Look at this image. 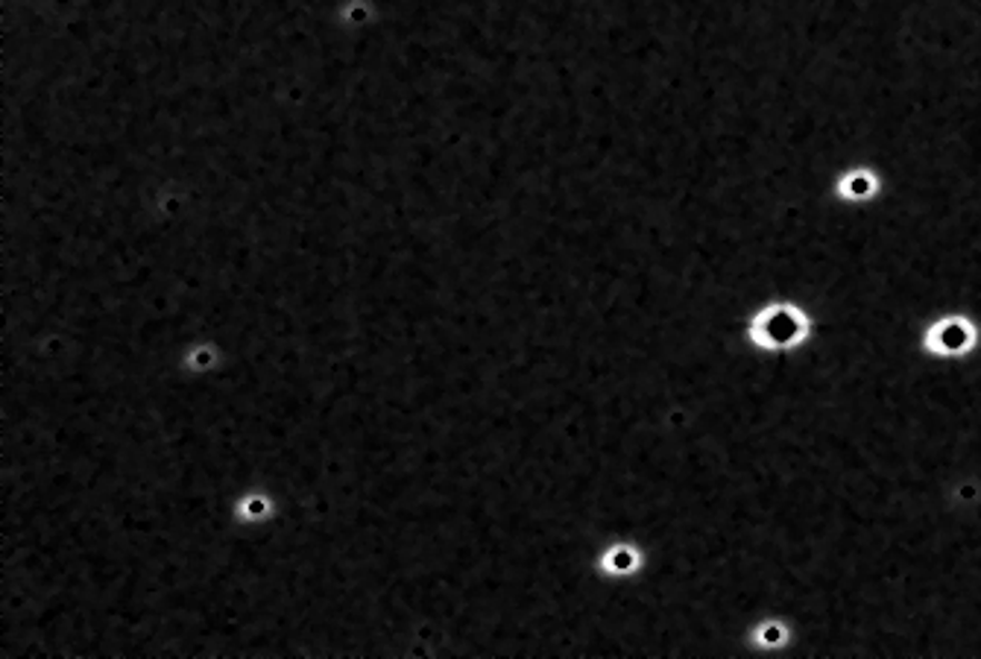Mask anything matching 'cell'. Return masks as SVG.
Wrapping results in <instances>:
<instances>
[{
  "label": "cell",
  "mask_w": 981,
  "mask_h": 659,
  "mask_svg": "<svg viewBox=\"0 0 981 659\" xmlns=\"http://www.w3.org/2000/svg\"><path fill=\"white\" fill-rule=\"evenodd\" d=\"M882 191V179L873 167H853L835 179V194L844 203H867Z\"/></svg>",
  "instance_id": "obj_3"
},
{
  "label": "cell",
  "mask_w": 981,
  "mask_h": 659,
  "mask_svg": "<svg viewBox=\"0 0 981 659\" xmlns=\"http://www.w3.org/2000/svg\"><path fill=\"white\" fill-rule=\"evenodd\" d=\"M794 639L792 624L785 619H765L747 633V645L753 651H783Z\"/></svg>",
  "instance_id": "obj_4"
},
{
  "label": "cell",
  "mask_w": 981,
  "mask_h": 659,
  "mask_svg": "<svg viewBox=\"0 0 981 659\" xmlns=\"http://www.w3.org/2000/svg\"><path fill=\"white\" fill-rule=\"evenodd\" d=\"M979 326L964 314H950L926 328L923 350L934 357H967L979 346Z\"/></svg>",
  "instance_id": "obj_2"
},
{
  "label": "cell",
  "mask_w": 981,
  "mask_h": 659,
  "mask_svg": "<svg viewBox=\"0 0 981 659\" xmlns=\"http://www.w3.org/2000/svg\"><path fill=\"white\" fill-rule=\"evenodd\" d=\"M815 332V319L803 305L792 299H774L753 311L747 323V343L768 355H785L808 343Z\"/></svg>",
  "instance_id": "obj_1"
},
{
  "label": "cell",
  "mask_w": 981,
  "mask_h": 659,
  "mask_svg": "<svg viewBox=\"0 0 981 659\" xmlns=\"http://www.w3.org/2000/svg\"><path fill=\"white\" fill-rule=\"evenodd\" d=\"M639 565H641L639 551L630 549V545H618V549H612L610 554L604 557V569H607V572H612V574L636 572Z\"/></svg>",
  "instance_id": "obj_5"
}]
</instances>
